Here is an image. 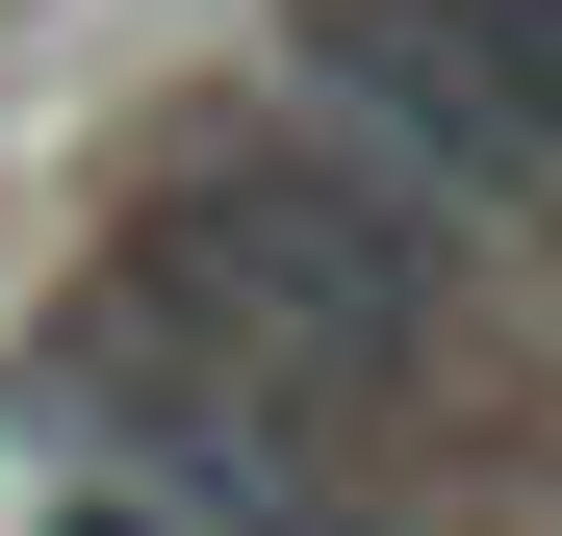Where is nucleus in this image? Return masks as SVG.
I'll use <instances>...</instances> for the list:
<instances>
[{
	"instance_id": "nucleus-2",
	"label": "nucleus",
	"mask_w": 562,
	"mask_h": 536,
	"mask_svg": "<svg viewBox=\"0 0 562 536\" xmlns=\"http://www.w3.org/2000/svg\"><path fill=\"white\" fill-rule=\"evenodd\" d=\"M26 409H52V460L103 486V511H154V536H333V409L256 384V357H231L205 307H154L128 255L52 307Z\"/></svg>"
},
{
	"instance_id": "nucleus-3",
	"label": "nucleus",
	"mask_w": 562,
	"mask_h": 536,
	"mask_svg": "<svg viewBox=\"0 0 562 536\" xmlns=\"http://www.w3.org/2000/svg\"><path fill=\"white\" fill-rule=\"evenodd\" d=\"M307 128L384 179V205H460V230H562V153L512 128V77L460 52V0H307Z\"/></svg>"
},
{
	"instance_id": "nucleus-1",
	"label": "nucleus",
	"mask_w": 562,
	"mask_h": 536,
	"mask_svg": "<svg viewBox=\"0 0 562 536\" xmlns=\"http://www.w3.org/2000/svg\"><path fill=\"white\" fill-rule=\"evenodd\" d=\"M128 282H154V307H205L256 384L358 409V384H409V357L460 332V230H435V205H384L333 128H205V153L154 179Z\"/></svg>"
}]
</instances>
